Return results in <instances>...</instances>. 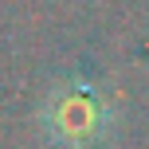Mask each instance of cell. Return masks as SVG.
<instances>
[{"instance_id":"1","label":"cell","mask_w":149,"mask_h":149,"mask_svg":"<svg viewBox=\"0 0 149 149\" xmlns=\"http://www.w3.org/2000/svg\"><path fill=\"white\" fill-rule=\"evenodd\" d=\"M110 126V102L90 86L86 79H67L51 90L43 106V134L59 149H90L106 137Z\"/></svg>"}]
</instances>
